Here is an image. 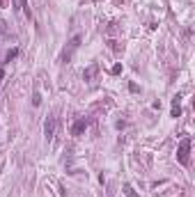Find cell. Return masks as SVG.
Here are the masks:
<instances>
[{"label": "cell", "instance_id": "cell-1", "mask_svg": "<svg viewBox=\"0 0 195 197\" xmlns=\"http://www.w3.org/2000/svg\"><path fill=\"white\" fill-rule=\"evenodd\" d=\"M188 151H191V140L184 138V140L179 142V147H177V160H179L181 165H188Z\"/></svg>", "mask_w": 195, "mask_h": 197}, {"label": "cell", "instance_id": "cell-2", "mask_svg": "<svg viewBox=\"0 0 195 197\" xmlns=\"http://www.w3.org/2000/svg\"><path fill=\"white\" fill-rule=\"evenodd\" d=\"M78 48H80V34H76V37H71V42H69V48L64 50V62L71 60V55H74Z\"/></svg>", "mask_w": 195, "mask_h": 197}, {"label": "cell", "instance_id": "cell-3", "mask_svg": "<svg viewBox=\"0 0 195 197\" xmlns=\"http://www.w3.org/2000/svg\"><path fill=\"white\" fill-rule=\"evenodd\" d=\"M55 126H57V119L55 117H48L44 121V135H46V140H53V135H55Z\"/></svg>", "mask_w": 195, "mask_h": 197}, {"label": "cell", "instance_id": "cell-4", "mask_svg": "<svg viewBox=\"0 0 195 197\" xmlns=\"http://www.w3.org/2000/svg\"><path fill=\"white\" fill-rule=\"evenodd\" d=\"M97 73H99V64H97V62H94V64H90V67L85 69V71H83V80H87V83H92Z\"/></svg>", "mask_w": 195, "mask_h": 197}, {"label": "cell", "instance_id": "cell-5", "mask_svg": "<svg viewBox=\"0 0 195 197\" xmlns=\"http://www.w3.org/2000/svg\"><path fill=\"white\" fill-rule=\"evenodd\" d=\"M87 124H90V121H87L85 117H83V119H78V121H76V124L71 126V133H74V135H80V133L87 129Z\"/></svg>", "mask_w": 195, "mask_h": 197}, {"label": "cell", "instance_id": "cell-6", "mask_svg": "<svg viewBox=\"0 0 195 197\" xmlns=\"http://www.w3.org/2000/svg\"><path fill=\"white\" fill-rule=\"evenodd\" d=\"M170 115H172L175 119H177V117H179V115H181V106H179V96H175V98H172V112H170Z\"/></svg>", "mask_w": 195, "mask_h": 197}, {"label": "cell", "instance_id": "cell-7", "mask_svg": "<svg viewBox=\"0 0 195 197\" xmlns=\"http://www.w3.org/2000/svg\"><path fill=\"white\" fill-rule=\"evenodd\" d=\"M14 5H16V9H25V14L30 16V9H28V5H25V0H14Z\"/></svg>", "mask_w": 195, "mask_h": 197}, {"label": "cell", "instance_id": "cell-8", "mask_svg": "<svg viewBox=\"0 0 195 197\" xmlns=\"http://www.w3.org/2000/svg\"><path fill=\"white\" fill-rule=\"evenodd\" d=\"M124 195H126V197H138V193H135L129 183H124Z\"/></svg>", "mask_w": 195, "mask_h": 197}, {"label": "cell", "instance_id": "cell-9", "mask_svg": "<svg viewBox=\"0 0 195 197\" xmlns=\"http://www.w3.org/2000/svg\"><path fill=\"white\" fill-rule=\"evenodd\" d=\"M16 55H19V48H11L9 53H7V62H11V60H14Z\"/></svg>", "mask_w": 195, "mask_h": 197}, {"label": "cell", "instance_id": "cell-10", "mask_svg": "<svg viewBox=\"0 0 195 197\" xmlns=\"http://www.w3.org/2000/svg\"><path fill=\"white\" fill-rule=\"evenodd\" d=\"M39 103H41V96L37 94V92H34V96H32V106H39Z\"/></svg>", "mask_w": 195, "mask_h": 197}, {"label": "cell", "instance_id": "cell-11", "mask_svg": "<svg viewBox=\"0 0 195 197\" xmlns=\"http://www.w3.org/2000/svg\"><path fill=\"white\" fill-rule=\"evenodd\" d=\"M2 76H5V69H2V67H0V80H2Z\"/></svg>", "mask_w": 195, "mask_h": 197}]
</instances>
